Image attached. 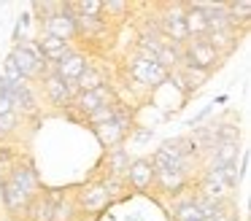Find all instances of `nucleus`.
Instances as JSON below:
<instances>
[{
    "mask_svg": "<svg viewBox=\"0 0 251 221\" xmlns=\"http://www.w3.org/2000/svg\"><path fill=\"white\" fill-rule=\"evenodd\" d=\"M111 102H116V92H114V86H111V84H105V86H100V89H95V92H78L71 108L81 119H87L89 113L100 111V108L111 105Z\"/></svg>",
    "mask_w": 251,
    "mask_h": 221,
    "instance_id": "8",
    "label": "nucleus"
},
{
    "mask_svg": "<svg viewBox=\"0 0 251 221\" xmlns=\"http://www.w3.org/2000/svg\"><path fill=\"white\" fill-rule=\"evenodd\" d=\"M127 11H130V3H125V0H108V3H103V19L105 16H116V19H122Z\"/></svg>",
    "mask_w": 251,
    "mask_h": 221,
    "instance_id": "30",
    "label": "nucleus"
},
{
    "mask_svg": "<svg viewBox=\"0 0 251 221\" xmlns=\"http://www.w3.org/2000/svg\"><path fill=\"white\" fill-rule=\"evenodd\" d=\"M211 113H213V102H211V105H202V108H200V111H197L192 119H186V122H184V127H189V129L200 127V122H205V119L211 116Z\"/></svg>",
    "mask_w": 251,
    "mask_h": 221,
    "instance_id": "31",
    "label": "nucleus"
},
{
    "mask_svg": "<svg viewBox=\"0 0 251 221\" xmlns=\"http://www.w3.org/2000/svg\"><path fill=\"white\" fill-rule=\"evenodd\" d=\"M41 84H44V95L46 100L51 102L54 108H60V111H68V108L73 105V100H76V84H68V81H62L60 75L54 73V68L46 70L44 78H41Z\"/></svg>",
    "mask_w": 251,
    "mask_h": 221,
    "instance_id": "6",
    "label": "nucleus"
},
{
    "mask_svg": "<svg viewBox=\"0 0 251 221\" xmlns=\"http://www.w3.org/2000/svg\"><path fill=\"white\" fill-rule=\"evenodd\" d=\"M6 113H14V108H11V102H8V97L0 95V116H6Z\"/></svg>",
    "mask_w": 251,
    "mask_h": 221,
    "instance_id": "34",
    "label": "nucleus"
},
{
    "mask_svg": "<svg viewBox=\"0 0 251 221\" xmlns=\"http://www.w3.org/2000/svg\"><path fill=\"white\" fill-rule=\"evenodd\" d=\"M3 178L11 181L14 186H17L19 192H25L30 199L41 194V178H38V170H35V165L30 159H17L8 167V172Z\"/></svg>",
    "mask_w": 251,
    "mask_h": 221,
    "instance_id": "7",
    "label": "nucleus"
},
{
    "mask_svg": "<svg viewBox=\"0 0 251 221\" xmlns=\"http://www.w3.org/2000/svg\"><path fill=\"white\" fill-rule=\"evenodd\" d=\"M78 208L73 199H68L65 194H60V199L54 202V210H51V221H76Z\"/></svg>",
    "mask_w": 251,
    "mask_h": 221,
    "instance_id": "25",
    "label": "nucleus"
},
{
    "mask_svg": "<svg viewBox=\"0 0 251 221\" xmlns=\"http://www.w3.org/2000/svg\"><path fill=\"white\" fill-rule=\"evenodd\" d=\"M41 35H54L65 43L76 41L78 32H76V11H73V5L62 3V8L57 11V14H51L49 19L41 25Z\"/></svg>",
    "mask_w": 251,
    "mask_h": 221,
    "instance_id": "4",
    "label": "nucleus"
},
{
    "mask_svg": "<svg viewBox=\"0 0 251 221\" xmlns=\"http://www.w3.org/2000/svg\"><path fill=\"white\" fill-rule=\"evenodd\" d=\"M222 181H224V186H227V192H235V189L243 183V178H240V170H238V162L235 165H227V167H222Z\"/></svg>",
    "mask_w": 251,
    "mask_h": 221,
    "instance_id": "29",
    "label": "nucleus"
},
{
    "mask_svg": "<svg viewBox=\"0 0 251 221\" xmlns=\"http://www.w3.org/2000/svg\"><path fill=\"white\" fill-rule=\"evenodd\" d=\"M157 30H159V35H162L165 41L184 46V43L189 41V35H186V27H184V3H176V5L170 3V5H165L162 16H159V22H157Z\"/></svg>",
    "mask_w": 251,
    "mask_h": 221,
    "instance_id": "5",
    "label": "nucleus"
},
{
    "mask_svg": "<svg viewBox=\"0 0 251 221\" xmlns=\"http://www.w3.org/2000/svg\"><path fill=\"white\" fill-rule=\"evenodd\" d=\"M87 65H89L87 54H81V51H76V49H73L71 54H65V57L54 65V73L60 75L62 81H68V84H76V78L84 73V68H87Z\"/></svg>",
    "mask_w": 251,
    "mask_h": 221,
    "instance_id": "14",
    "label": "nucleus"
},
{
    "mask_svg": "<svg viewBox=\"0 0 251 221\" xmlns=\"http://www.w3.org/2000/svg\"><path fill=\"white\" fill-rule=\"evenodd\" d=\"M125 183L135 192H149L154 186V165L149 156H135L130 159V167L125 172Z\"/></svg>",
    "mask_w": 251,
    "mask_h": 221,
    "instance_id": "10",
    "label": "nucleus"
},
{
    "mask_svg": "<svg viewBox=\"0 0 251 221\" xmlns=\"http://www.w3.org/2000/svg\"><path fill=\"white\" fill-rule=\"evenodd\" d=\"M125 70H127L132 84L143 86V89H157V86H162L168 81V70L157 59H146V57H138V54L127 57Z\"/></svg>",
    "mask_w": 251,
    "mask_h": 221,
    "instance_id": "2",
    "label": "nucleus"
},
{
    "mask_svg": "<svg viewBox=\"0 0 251 221\" xmlns=\"http://www.w3.org/2000/svg\"><path fill=\"white\" fill-rule=\"evenodd\" d=\"M73 11L89 19H103V3L100 0H81V3H71Z\"/></svg>",
    "mask_w": 251,
    "mask_h": 221,
    "instance_id": "27",
    "label": "nucleus"
},
{
    "mask_svg": "<svg viewBox=\"0 0 251 221\" xmlns=\"http://www.w3.org/2000/svg\"><path fill=\"white\" fill-rule=\"evenodd\" d=\"M17 162V154L11 151V146H0V170L3 167H11Z\"/></svg>",
    "mask_w": 251,
    "mask_h": 221,
    "instance_id": "32",
    "label": "nucleus"
},
{
    "mask_svg": "<svg viewBox=\"0 0 251 221\" xmlns=\"http://www.w3.org/2000/svg\"><path fill=\"white\" fill-rule=\"evenodd\" d=\"M240 156V143H213L208 154V170H222L227 165H235Z\"/></svg>",
    "mask_w": 251,
    "mask_h": 221,
    "instance_id": "16",
    "label": "nucleus"
},
{
    "mask_svg": "<svg viewBox=\"0 0 251 221\" xmlns=\"http://www.w3.org/2000/svg\"><path fill=\"white\" fill-rule=\"evenodd\" d=\"M57 199H60V194H51V192H44V194H38V197H33L25 219H30V221H51V210H54Z\"/></svg>",
    "mask_w": 251,
    "mask_h": 221,
    "instance_id": "17",
    "label": "nucleus"
},
{
    "mask_svg": "<svg viewBox=\"0 0 251 221\" xmlns=\"http://www.w3.org/2000/svg\"><path fill=\"white\" fill-rule=\"evenodd\" d=\"M219 65H222V57L208 46L205 38H189L184 43V62H181V68H195L211 75Z\"/></svg>",
    "mask_w": 251,
    "mask_h": 221,
    "instance_id": "3",
    "label": "nucleus"
},
{
    "mask_svg": "<svg viewBox=\"0 0 251 221\" xmlns=\"http://www.w3.org/2000/svg\"><path fill=\"white\" fill-rule=\"evenodd\" d=\"M35 46H38L41 57H44L46 62L51 65V68H54V65L60 62L62 57H65V54L73 51L71 43L60 41V38H54V35H38V38H35Z\"/></svg>",
    "mask_w": 251,
    "mask_h": 221,
    "instance_id": "15",
    "label": "nucleus"
},
{
    "mask_svg": "<svg viewBox=\"0 0 251 221\" xmlns=\"http://www.w3.org/2000/svg\"><path fill=\"white\" fill-rule=\"evenodd\" d=\"M76 208H78V213H100V210H105L111 205V197H108V192H105V186L100 181H95V183H87V186L81 189V192L76 194Z\"/></svg>",
    "mask_w": 251,
    "mask_h": 221,
    "instance_id": "9",
    "label": "nucleus"
},
{
    "mask_svg": "<svg viewBox=\"0 0 251 221\" xmlns=\"http://www.w3.org/2000/svg\"><path fill=\"white\" fill-rule=\"evenodd\" d=\"M227 100H229V95H219L216 100H213V108H216V105H224Z\"/></svg>",
    "mask_w": 251,
    "mask_h": 221,
    "instance_id": "35",
    "label": "nucleus"
},
{
    "mask_svg": "<svg viewBox=\"0 0 251 221\" xmlns=\"http://www.w3.org/2000/svg\"><path fill=\"white\" fill-rule=\"evenodd\" d=\"M108 84V78H105V73L100 68H95V65H87L84 68V73L76 78V92H95L100 89V86Z\"/></svg>",
    "mask_w": 251,
    "mask_h": 221,
    "instance_id": "21",
    "label": "nucleus"
},
{
    "mask_svg": "<svg viewBox=\"0 0 251 221\" xmlns=\"http://www.w3.org/2000/svg\"><path fill=\"white\" fill-rule=\"evenodd\" d=\"M170 213H173V221H202L195 197H186V199L173 202V205H170Z\"/></svg>",
    "mask_w": 251,
    "mask_h": 221,
    "instance_id": "22",
    "label": "nucleus"
},
{
    "mask_svg": "<svg viewBox=\"0 0 251 221\" xmlns=\"http://www.w3.org/2000/svg\"><path fill=\"white\" fill-rule=\"evenodd\" d=\"M89 129H92V135L98 138V143L103 146L105 151H108V148H116V146H122V143H125V138H127V135L122 132V129L116 127L114 122L98 124V127H89Z\"/></svg>",
    "mask_w": 251,
    "mask_h": 221,
    "instance_id": "19",
    "label": "nucleus"
},
{
    "mask_svg": "<svg viewBox=\"0 0 251 221\" xmlns=\"http://www.w3.org/2000/svg\"><path fill=\"white\" fill-rule=\"evenodd\" d=\"M132 140H138V143H146V140H151L154 138V129L151 127H146V129H132Z\"/></svg>",
    "mask_w": 251,
    "mask_h": 221,
    "instance_id": "33",
    "label": "nucleus"
},
{
    "mask_svg": "<svg viewBox=\"0 0 251 221\" xmlns=\"http://www.w3.org/2000/svg\"><path fill=\"white\" fill-rule=\"evenodd\" d=\"M154 186L168 197H178L189 186V175L181 170H154Z\"/></svg>",
    "mask_w": 251,
    "mask_h": 221,
    "instance_id": "12",
    "label": "nucleus"
},
{
    "mask_svg": "<svg viewBox=\"0 0 251 221\" xmlns=\"http://www.w3.org/2000/svg\"><path fill=\"white\" fill-rule=\"evenodd\" d=\"M178 73H181V78H184V84H186V89L195 95L197 89H200L202 84H205L211 75L208 73H202V70H195V68H178Z\"/></svg>",
    "mask_w": 251,
    "mask_h": 221,
    "instance_id": "26",
    "label": "nucleus"
},
{
    "mask_svg": "<svg viewBox=\"0 0 251 221\" xmlns=\"http://www.w3.org/2000/svg\"><path fill=\"white\" fill-rule=\"evenodd\" d=\"M114 111H116V102H111V105H105V108H100V111L89 113V116L84 119V124H87V127H98V124H108V122H114Z\"/></svg>",
    "mask_w": 251,
    "mask_h": 221,
    "instance_id": "28",
    "label": "nucleus"
},
{
    "mask_svg": "<svg viewBox=\"0 0 251 221\" xmlns=\"http://www.w3.org/2000/svg\"><path fill=\"white\" fill-rule=\"evenodd\" d=\"M105 165H108V175L111 178H125L127 167H130V151L116 146V148H108L105 154Z\"/></svg>",
    "mask_w": 251,
    "mask_h": 221,
    "instance_id": "20",
    "label": "nucleus"
},
{
    "mask_svg": "<svg viewBox=\"0 0 251 221\" xmlns=\"http://www.w3.org/2000/svg\"><path fill=\"white\" fill-rule=\"evenodd\" d=\"M224 11H227L229 22H232L235 27H246L251 19V3L249 0H240V3H224Z\"/></svg>",
    "mask_w": 251,
    "mask_h": 221,
    "instance_id": "24",
    "label": "nucleus"
},
{
    "mask_svg": "<svg viewBox=\"0 0 251 221\" xmlns=\"http://www.w3.org/2000/svg\"><path fill=\"white\" fill-rule=\"evenodd\" d=\"M197 189H200V197L205 199H216V202H227V186L222 181V172L219 170H202L200 181H197Z\"/></svg>",
    "mask_w": 251,
    "mask_h": 221,
    "instance_id": "13",
    "label": "nucleus"
},
{
    "mask_svg": "<svg viewBox=\"0 0 251 221\" xmlns=\"http://www.w3.org/2000/svg\"><path fill=\"white\" fill-rule=\"evenodd\" d=\"M184 27L189 38H205L208 35V22L205 14L200 8H195L192 3H184Z\"/></svg>",
    "mask_w": 251,
    "mask_h": 221,
    "instance_id": "18",
    "label": "nucleus"
},
{
    "mask_svg": "<svg viewBox=\"0 0 251 221\" xmlns=\"http://www.w3.org/2000/svg\"><path fill=\"white\" fill-rule=\"evenodd\" d=\"M0 178H3V175H0Z\"/></svg>",
    "mask_w": 251,
    "mask_h": 221,
    "instance_id": "36",
    "label": "nucleus"
},
{
    "mask_svg": "<svg viewBox=\"0 0 251 221\" xmlns=\"http://www.w3.org/2000/svg\"><path fill=\"white\" fill-rule=\"evenodd\" d=\"M211 132L216 143H240V127L232 122H219L211 124Z\"/></svg>",
    "mask_w": 251,
    "mask_h": 221,
    "instance_id": "23",
    "label": "nucleus"
},
{
    "mask_svg": "<svg viewBox=\"0 0 251 221\" xmlns=\"http://www.w3.org/2000/svg\"><path fill=\"white\" fill-rule=\"evenodd\" d=\"M8 57H11V62L17 65V70L22 73V78L27 81V84L41 81L46 70H51V65L41 57L35 41H30V38L22 43H17V46H11V54H8Z\"/></svg>",
    "mask_w": 251,
    "mask_h": 221,
    "instance_id": "1",
    "label": "nucleus"
},
{
    "mask_svg": "<svg viewBox=\"0 0 251 221\" xmlns=\"http://www.w3.org/2000/svg\"><path fill=\"white\" fill-rule=\"evenodd\" d=\"M0 202L6 208V213L17 216V219H25L27 216V208H30V197L25 192H19L11 181L0 178Z\"/></svg>",
    "mask_w": 251,
    "mask_h": 221,
    "instance_id": "11",
    "label": "nucleus"
}]
</instances>
